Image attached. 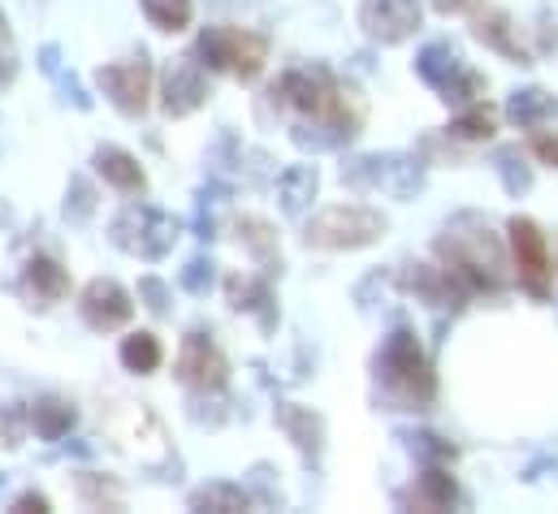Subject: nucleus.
<instances>
[{
  "instance_id": "7",
  "label": "nucleus",
  "mask_w": 558,
  "mask_h": 514,
  "mask_svg": "<svg viewBox=\"0 0 558 514\" xmlns=\"http://www.w3.org/2000/svg\"><path fill=\"white\" fill-rule=\"evenodd\" d=\"M100 83H105V91L118 100V109H126V113H140L143 105H147V65H143V61L109 65V70L100 74Z\"/></svg>"
},
{
  "instance_id": "1",
  "label": "nucleus",
  "mask_w": 558,
  "mask_h": 514,
  "mask_svg": "<svg viewBox=\"0 0 558 514\" xmlns=\"http://www.w3.org/2000/svg\"><path fill=\"white\" fill-rule=\"evenodd\" d=\"M199 48H204L208 65L234 70V74H243V78H256V74L265 70V52H269L260 35L239 30V26H217V30H208V35L199 39Z\"/></svg>"
},
{
  "instance_id": "10",
  "label": "nucleus",
  "mask_w": 558,
  "mask_h": 514,
  "mask_svg": "<svg viewBox=\"0 0 558 514\" xmlns=\"http://www.w3.org/2000/svg\"><path fill=\"white\" fill-rule=\"evenodd\" d=\"M278 195H281V208H286V212H303L307 199L316 195V169H312V164H294V169H286V173L278 178Z\"/></svg>"
},
{
  "instance_id": "4",
  "label": "nucleus",
  "mask_w": 558,
  "mask_h": 514,
  "mask_svg": "<svg viewBox=\"0 0 558 514\" xmlns=\"http://www.w3.org/2000/svg\"><path fill=\"white\" fill-rule=\"evenodd\" d=\"M386 377L403 389V393H412V397H428V393H433L428 364H424L416 338H412L408 329H399V333L390 338V346H386Z\"/></svg>"
},
{
  "instance_id": "23",
  "label": "nucleus",
  "mask_w": 558,
  "mask_h": 514,
  "mask_svg": "<svg viewBox=\"0 0 558 514\" xmlns=\"http://www.w3.org/2000/svg\"><path fill=\"white\" fill-rule=\"evenodd\" d=\"M533 151H537L542 160L558 164V138H550V134H537V138H533Z\"/></svg>"
},
{
  "instance_id": "25",
  "label": "nucleus",
  "mask_w": 558,
  "mask_h": 514,
  "mask_svg": "<svg viewBox=\"0 0 558 514\" xmlns=\"http://www.w3.org/2000/svg\"><path fill=\"white\" fill-rule=\"evenodd\" d=\"M433 4H437V9H441V13H454V9H463V4H468V0H433Z\"/></svg>"
},
{
  "instance_id": "2",
  "label": "nucleus",
  "mask_w": 558,
  "mask_h": 514,
  "mask_svg": "<svg viewBox=\"0 0 558 514\" xmlns=\"http://www.w3.org/2000/svg\"><path fill=\"white\" fill-rule=\"evenodd\" d=\"M386 230V221L377 217V212H368V208H329V212H320L312 225H307V243H316V247H364V243H373L377 234Z\"/></svg>"
},
{
  "instance_id": "15",
  "label": "nucleus",
  "mask_w": 558,
  "mask_h": 514,
  "mask_svg": "<svg viewBox=\"0 0 558 514\" xmlns=\"http://www.w3.org/2000/svg\"><path fill=\"white\" fill-rule=\"evenodd\" d=\"M143 13L160 30H182L191 22V0H143Z\"/></svg>"
},
{
  "instance_id": "20",
  "label": "nucleus",
  "mask_w": 558,
  "mask_h": 514,
  "mask_svg": "<svg viewBox=\"0 0 558 514\" xmlns=\"http://www.w3.org/2000/svg\"><path fill=\"white\" fill-rule=\"evenodd\" d=\"M195 506H226V511H243V506H247V498H243V493H234V489H213V493H199V498H195Z\"/></svg>"
},
{
  "instance_id": "3",
  "label": "nucleus",
  "mask_w": 558,
  "mask_h": 514,
  "mask_svg": "<svg viewBox=\"0 0 558 514\" xmlns=\"http://www.w3.org/2000/svg\"><path fill=\"white\" fill-rule=\"evenodd\" d=\"M511 252H515L520 281H524L537 298H546V294H550V247H546V234H542L533 221L515 217V221H511Z\"/></svg>"
},
{
  "instance_id": "16",
  "label": "nucleus",
  "mask_w": 558,
  "mask_h": 514,
  "mask_svg": "<svg viewBox=\"0 0 558 514\" xmlns=\"http://www.w3.org/2000/svg\"><path fill=\"white\" fill-rule=\"evenodd\" d=\"M550 109H555V100H550L546 91L533 87V91H520V96L511 100V122H520V126H537Z\"/></svg>"
},
{
  "instance_id": "13",
  "label": "nucleus",
  "mask_w": 558,
  "mask_h": 514,
  "mask_svg": "<svg viewBox=\"0 0 558 514\" xmlns=\"http://www.w3.org/2000/svg\"><path fill=\"white\" fill-rule=\"evenodd\" d=\"M286 91H290V100H294L299 109H307V113H325V109H329V87H325L320 78H312V74H290V78H286Z\"/></svg>"
},
{
  "instance_id": "24",
  "label": "nucleus",
  "mask_w": 558,
  "mask_h": 514,
  "mask_svg": "<svg viewBox=\"0 0 558 514\" xmlns=\"http://www.w3.org/2000/svg\"><path fill=\"white\" fill-rule=\"evenodd\" d=\"M143 290H147V298H151L147 307H151V311H165V294H160V285H156V281H147Z\"/></svg>"
},
{
  "instance_id": "5",
  "label": "nucleus",
  "mask_w": 558,
  "mask_h": 514,
  "mask_svg": "<svg viewBox=\"0 0 558 514\" xmlns=\"http://www.w3.org/2000/svg\"><path fill=\"white\" fill-rule=\"evenodd\" d=\"M360 26L381 44H399L420 26V4L416 0H364Z\"/></svg>"
},
{
  "instance_id": "9",
  "label": "nucleus",
  "mask_w": 558,
  "mask_h": 514,
  "mask_svg": "<svg viewBox=\"0 0 558 514\" xmlns=\"http://www.w3.org/2000/svg\"><path fill=\"white\" fill-rule=\"evenodd\" d=\"M199 100H204V83H199V74H195L191 65H178L173 78H169V87H165V109H169L173 118H182V113L199 109Z\"/></svg>"
},
{
  "instance_id": "18",
  "label": "nucleus",
  "mask_w": 558,
  "mask_h": 514,
  "mask_svg": "<svg viewBox=\"0 0 558 514\" xmlns=\"http://www.w3.org/2000/svg\"><path fill=\"white\" fill-rule=\"evenodd\" d=\"M31 285H44L48 294H61L65 290V277H61V268L52 259H35L31 264Z\"/></svg>"
},
{
  "instance_id": "6",
  "label": "nucleus",
  "mask_w": 558,
  "mask_h": 514,
  "mask_svg": "<svg viewBox=\"0 0 558 514\" xmlns=\"http://www.w3.org/2000/svg\"><path fill=\"white\" fill-rule=\"evenodd\" d=\"M83 311L96 329H118L131 320V294L118 285V281H92L87 294H83Z\"/></svg>"
},
{
  "instance_id": "11",
  "label": "nucleus",
  "mask_w": 558,
  "mask_h": 514,
  "mask_svg": "<svg viewBox=\"0 0 558 514\" xmlns=\"http://www.w3.org/2000/svg\"><path fill=\"white\" fill-rule=\"evenodd\" d=\"M416 70H420V78L424 83H433V87H450L454 78H459V65H454V52L446 48V44H428L424 52H420V61H416Z\"/></svg>"
},
{
  "instance_id": "12",
  "label": "nucleus",
  "mask_w": 558,
  "mask_h": 514,
  "mask_svg": "<svg viewBox=\"0 0 558 514\" xmlns=\"http://www.w3.org/2000/svg\"><path fill=\"white\" fill-rule=\"evenodd\" d=\"M96 164H100V173H105L113 186H122V191H140L143 186V169L135 164V156H126L122 147H105V151L96 156Z\"/></svg>"
},
{
  "instance_id": "19",
  "label": "nucleus",
  "mask_w": 558,
  "mask_h": 514,
  "mask_svg": "<svg viewBox=\"0 0 558 514\" xmlns=\"http://www.w3.org/2000/svg\"><path fill=\"white\" fill-rule=\"evenodd\" d=\"M424 493H428L433 506H450V502H454V480H450L446 472H428V476H424Z\"/></svg>"
},
{
  "instance_id": "14",
  "label": "nucleus",
  "mask_w": 558,
  "mask_h": 514,
  "mask_svg": "<svg viewBox=\"0 0 558 514\" xmlns=\"http://www.w3.org/2000/svg\"><path fill=\"white\" fill-rule=\"evenodd\" d=\"M122 364L131 372H156L160 368V342L151 333H135L122 342Z\"/></svg>"
},
{
  "instance_id": "21",
  "label": "nucleus",
  "mask_w": 558,
  "mask_h": 514,
  "mask_svg": "<svg viewBox=\"0 0 558 514\" xmlns=\"http://www.w3.org/2000/svg\"><path fill=\"white\" fill-rule=\"evenodd\" d=\"M39 424H44V432H48V437H57L65 424H74V411H70V406H61V402H48Z\"/></svg>"
},
{
  "instance_id": "17",
  "label": "nucleus",
  "mask_w": 558,
  "mask_h": 514,
  "mask_svg": "<svg viewBox=\"0 0 558 514\" xmlns=\"http://www.w3.org/2000/svg\"><path fill=\"white\" fill-rule=\"evenodd\" d=\"M454 134H463V138H489V134H494V113H485V109L463 113V118L454 122Z\"/></svg>"
},
{
  "instance_id": "22",
  "label": "nucleus",
  "mask_w": 558,
  "mask_h": 514,
  "mask_svg": "<svg viewBox=\"0 0 558 514\" xmlns=\"http://www.w3.org/2000/svg\"><path fill=\"white\" fill-rule=\"evenodd\" d=\"M182 281H186V290H195V294H204L208 290V281H213V268L204 264V259H195L186 272H182Z\"/></svg>"
},
{
  "instance_id": "8",
  "label": "nucleus",
  "mask_w": 558,
  "mask_h": 514,
  "mask_svg": "<svg viewBox=\"0 0 558 514\" xmlns=\"http://www.w3.org/2000/svg\"><path fill=\"white\" fill-rule=\"evenodd\" d=\"M182 377L191 386H221L226 381V359L204 338H191L186 351H182Z\"/></svg>"
}]
</instances>
